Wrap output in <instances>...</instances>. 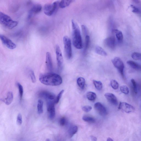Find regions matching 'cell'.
<instances>
[{
  "label": "cell",
  "mask_w": 141,
  "mask_h": 141,
  "mask_svg": "<svg viewBox=\"0 0 141 141\" xmlns=\"http://www.w3.org/2000/svg\"><path fill=\"white\" fill-rule=\"evenodd\" d=\"M90 43V38L88 35L85 36V41L84 48V52L85 53L87 52L88 49L89 48Z\"/></svg>",
  "instance_id": "27"
},
{
  "label": "cell",
  "mask_w": 141,
  "mask_h": 141,
  "mask_svg": "<svg viewBox=\"0 0 141 141\" xmlns=\"http://www.w3.org/2000/svg\"><path fill=\"white\" fill-rule=\"evenodd\" d=\"M39 96L44 99L52 100L56 98V95L54 93L46 91H42L38 94Z\"/></svg>",
  "instance_id": "12"
},
{
  "label": "cell",
  "mask_w": 141,
  "mask_h": 141,
  "mask_svg": "<svg viewBox=\"0 0 141 141\" xmlns=\"http://www.w3.org/2000/svg\"><path fill=\"white\" fill-rule=\"evenodd\" d=\"M131 7L133 9L132 12H133V13H138L139 12V9L137 8L135 6L133 5H131Z\"/></svg>",
  "instance_id": "40"
},
{
  "label": "cell",
  "mask_w": 141,
  "mask_h": 141,
  "mask_svg": "<svg viewBox=\"0 0 141 141\" xmlns=\"http://www.w3.org/2000/svg\"><path fill=\"white\" fill-rule=\"evenodd\" d=\"M91 139L92 141H97V139L96 137L92 136H91Z\"/></svg>",
  "instance_id": "41"
},
{
  "label": "cell",
  "mask_w": 141,
  "mask_h": 141,
  "mask_svg": "<svg viewBox=\"0 0 141 141\" xmlns=\"http://www.w3.org/2000/svg\"><path fill=\"white\" fill-rule=\"evenodd\" d=\"M30 75L32 82L33 83H35L36 81V77L33 71L32 70L30 71Z\"/></svg>",
  "instance_id": "35"
},
{
  "label": "cell",
  "mask_w": 141,
  "mask_h": 141,
  "mask_svg": "<svg viewBox=\"0 0 141 141\" xmlns=\"http://www.w3.org/2000/svg\"><path fill=\"white\" fill-rule=\"evenodd\" d=\"M17 85L19 89L20 99V100H22L23 97L24 93V89L23 86L19 83H17Z\"/></svg>",
  "instance_id": "31"
},
{
  "label": "cell",
  "mask_w": 141,
  "mask_h": 141,
  "mask_svg": "<svg viewBox=\"0 0 141 141\" xmlns=\"http://www.w3.org/2000/svg\"><path fill=\"white\" fill-rule=\"evenodd\" d=\"M13 93L12 92L9 91L7 94V97L3 101L6 105H9L13 101Z\"/></svg>",
  "instance_id": "19"
},
{
  "label": "cell",
  "mask_w": 141,
  "mask_h": 141,
  "mask_svg": "<svg viewBox=\"0 0 141 141\" xmlns=\"http://www.w3.org/2000/svg\"><path fill=\"white\" fill-rule=\"evenodd\" d=\"M64 92V90H62L59 93L58 96H57L56 98H55L54 102L55 104H57L60 101L61 98L62 97V95Z\"/></svg>",
  "instance_id": "32"
},
{
  "label": "cell",
  "mask_w": 141,
  "mask_h": 141,
  "mask_svg": "<svg viewBox=\"0 0 141 141\" xmlns=\"http://www.w3.org/2000/svg\"><path fill=\"white\" fill-rule=\"evenodd\" d=\"M127 64L133 69L137 70H141V66L138 63L132 60H128Z\"/></svg>",
  "instance_id": "18"
},
{
  "label": "cell",
  "mask_w": 141,
  "mask_h": 141,
  "mask_svg": "<svg viewBox=\"0 0 141 141\" xmlns=\"http://www.w3.org/2000/svg\"><path fill=\"white\" fill-rule=\"evenodd\" d=\"M114 32L115 34L118 43L121 44L123 40V36L122 32L117 29L114 30Z\"/></svg>",
  "instance_id": "17"
},
{
  "label": "cell",
  "mask_w": 141,
  "mask_h": 141,
  "mask_svg": "<svg viewBox=\"0 0 141 141\" xmlns=\"http://www.w3.org/2000/svg\"><path fill=\"white\" fill-rule=\"evenodd\" d=\"M132 57L135 60L141 61V53H140L137 52L133 53L132 54Z\"/></svg>",
  "instance_id": "29"
},
{
  "label": "cell",
  "mask_w": 141,
  "mask_h": 141,
  "mask_svg": "<svg viewBox=\"0 0 141 141\" xmlns=\"http://www.w3.org/2000/svg\"><path fill=\"white\" fill-rule=\"evenodd\" d=\"M43 102L42 100H38L37 105L38 111L39 114H41L43 111Z\"/></svg>",
  "instance_id": "25"
},
{
  "label": "cell",
  "mask_w": 141,
  "mask_h": 141,
  "mask_svg": "<svg viewBox=\"0 0 141 141\" xmlns=\"http://www.w3.org/2000/svg\"><path fill=\"white\" fill-rule=\"evenodd\" d=\"M94 108L100 115L105 116L107 115L108 112L107 109L105 106L100 102H97L95 103Z\"/></svg>",
  "instance_id": "14"
},
{
  "label": "cell",
  "mask_w": 141,
  "mask_h": 141,
  "mask_svg": "<svg viewBox=\"0 0 141 141\" xmlns=\"http://www.w3.org/2000/svg\"><path fill=\"white\" fill-rule=\"evenodd\" d=\"M17 123L19 125H20L22 124V118L21 114L19 113L18 114L17 119Z\"/></svg>",
  "instance_id": "38"
},
{
  "label": "cell",
  "mask_w": 141,
  "mask_h": 141,
  "mask_svg": "<svg viewBox=\"0 0 141 141\" xmlns=\"http://www.w3.org/2000/svg\"><path fill=\"white\" fill-rule=\"evenodd\" d=\"M118 109L127 113L133 112L135 111V108L131 105L125 102H120Z\"/></svg>",
  "instance_id": "8"
},
{
  "label": "cell",
  "mask_w": 141,
  "mask_h": 141,
  "mask_svg": "<svg viewBox=\"0 0 141 141\" xmlns=\"http://www.w3.org/2000/svg\"><path fill=\"white\" fill-rule=\"evenodd\" d=\"M77 83L81 89L84 88L85 85V81L84 78L82 77H80L77 79Z\"/></svg>",
  "instance_id": "24"
},
{
  "label": "cell",
  "mask_w": 141,
  "mask_h": 141,
  "mask_svg": "<svg viewBox=\"0 0 141 141\" xmlns=\"http://www.w3.org/2000/svg\"><path fill=\"white\" fill-rule=\"evenodd\" d=\"M66 123V120L65 117L61 118L59 121L60 125L62 126H64L65 125Z\"/></svg>",
  "instance_id": "39"
},
{
  "label": "cell",
  "mask_w": 141,
  "mask_h": 141,
  "mask_svg": "<svg viewBox=\"0 0 141 141\" xmlns=\"http://www.w3.org/2000/svg\"><path fill=\"white\" fill-rule=\"evenodd\" d=\"M93 83L96 88L98 90L100 91L103 88V84L101 82L93 80Z\"/></svg>",
  "instance_id": "28"
},
{
  "label": "cell",
  "mask_w": 141,
  "mask_h": 141,
  "mask_svg": "<svg viewBox=\"0 0 141 141\" xmlns=\"http://www.w3.org/2000/svg\"><path fill=\"white\" fill-rule=\"evenodd\" d=\"M104 44L107 48L114 50L116 48V41L114 36H109L104 41Z\"/></svg>",
  "instance_id": "10"
},
{
  "label": "cell",
  "mask_w": 141,
  "mask_h": 141,
  "mask_svg": "<svg viewBox=\"0 0 141 141\" xmlns=\"http://www.w3.org/2000/svg\"><path fill=\"white\" fill-rule=\"evenodd\" d=\"M131 82L132 90L133 92L136 94L138 92V86L137 83L134 79H132L131 80Z\"/></svg>",
  "instance_id": "22"
},
{
  "label": "cell",
  "mask_w": 141,
  "mask_h": 141,
  "mask_svg": "<svg viewBox=\"0 0 141 141\" xmlns=\"http://www.w3.org/2000/svg\"><path fill=\"white\" fill-rule=\"evenodd\" d=\"M0 38L3 44L8 48L13 50L16 48L17 46L15 43L5 36L0 34Z\"/></svg>",
  "instance_id": "7"
},
{
  "label": "cell",
  "mask_w": 141,
  "mask_h": 141,
  "mask_svg": "<svg viewBox=\"0 0 141 141\" xmlns=\"http://www.w3.org/2000/svg\"><path fill=\"white\" fill-rule=\"evenodd\" d=\"M92 109L91 106L89 105H86L83 106L82 108V109L84 111L88 112L91 111Z\"/></svg>",
  "instance_id": "37"
},
{
  "label": "cell",
  "mask_w": 141,
  "mask_h": 141,
  "mask_svg": "<svg viewBox=\"0 0 141 141\" xmlns=\"http://www.w3.org/2000/svg\"><path fill=\"white\" fill-rule=\"evenodd\" d=\"M63 42L65 55L67 58L70 59L72 55L71 40L68 36H65L63 38Z\"/></svg>",
  "instance_id": "5"
},
{
  "label": "cell",
  "mask_w": 141,
  "mask_h": 141,
  "mask_svg": "<svg viewBox=\"0 0 141 141\" xmlns=\"http://www.w3.org/2000/svg\"><path fill=\"white\" fill-rule=\"evenodd\" d=\"M56 52L58 66L59 69H61L62 68L63 58L60 48L58 45L56 46Z\"/></svg>",
  "instance_id": "11"
},
{
  "label": "cell",
  "mask_w": 141,
  "mask_h": 141,
  "mask_svg": "<svg viewBox=\"0 0 141 141\" xmlns=\"http://www.w3.org/2000/svg\"><path fill=\"white\" fill-rule=\"evenodd\" d=\"M73 0H62L59 3V6L61 8H63L68 7L73 2Z\"/></svg>",
  "instance_id": "21"
},
{
  "label": "cell",
  "mask_w": 141,
  "mask_h": 141,
  "mask_svg": "<svg viewBox=\"0 0 141 141\" xmlns=\"http://www.w3.org/2000/svg\"><path fill=\"white\" fill-rule=\"evenodd\" d=\"M111 87L114 90H117L119 87V84L117 81L115 80H112L111 81Z\"/></svg>",
  "instance_id": "33"
},
{
  "label": "cell",
  "mask_w": 141,
  "mask_h": 141,
  "mask_svg": "<svg viewBox=\"0 0 141 141\" xmlns=\"http://www.w3.org/2000/svg\"><path fill=\"white\" fill-rule=\"evenodd\" d=\"M81 28L84 35L85 36L88 35V31L86 26L84 25H82L81 26Z\"/></svg>",
  "instance_id": "36"
},
{
  "label": "cell",
  "mask_w": 141,
  "mask_h": 141,
  "mask_svg": "<svg viewBox=\"0 0 141 141\" xmlns=\"http://www.w3.org/2000/svg\"><path fill=\"white\" fill-rule=\"evenodd\" d=\"M120 90L121 92L126 95L128 94L129 93L128 88L125 85H122L120 87Z\"/></svg>",
  "instance_id": "34"
},
{
  "label": "cell",
  "mask_w": 141,
  "mask_h": 141,
  "mask_svg": "<svg viewBox=\"0 0 141 141\" xmlns=\"http://www.w3.org/2000/svg\"><path fill=\"white\" fill-rule=\"evenodd\" d=\"M78 131V127L76 126H73L70 128L69 130V134L70 137H72Z\"/></svg>",
  "instance_id": "26"
},
{
  "label": "cell",
  "mask_w": 141,
  "mask_h": 141,
  "mask_svg": "<svg viewBox=\"0 0 141 141\" xmlns=\"http://www.w3.org/2000/svg\"><path fill=\"white\" fill-rule=\"evenodd\" d=\"M39 79L43 84L51 86H58L62 83V78L60 75L51 73L40 74Z\"/></svg>",
  "instance_id": "1"
},
{
  "label": "cell",
  "mask_w": 141,
  "mask_h": 141,
  "mask_svg": "<svg viewBox=\"0 0 141 141\" xmlns=\"http://www.w3.org/2000/svg\"><path fill=\"white\" fill-rule=\"evenodd\" d=\"M114 66L117 69L123 77L124 76V65L121 59L118 57H115L112 60Z\"/></svg>",
  "instance_id": "6"
},
{
  "label": "cell",
  "mask_w": 141,
  "mask_h": 141,
  "mask_svg": "<svg viewBox=\"0 0 141 141\" xmlns=\"http://www.w3.org/2000/svg\"><path fill=\"white\" fill-rule=\"evenodd\" d=\"M83 119L84 121L90 123H94L95 122V120L94 118L88 116H83Z\"/></svg>",
  "instance_id": "30"
},
{
  "label": "cell",
  "mask_w": 141,
  "mask_h": 141,
  "mask_svg": "<svg viewBox=\"0 0 141 141\" xmlns=\"http://www.w3.org/2000/svg\"><path fill=\"white\" fill-rule=\"evenodd\" d=\"M42 9V7L41 5L36 4L34 5L28 13V19H30L34 15L40 13Z\"/></svg>",
  "instance_id": "13"
},
{
  "label": "cell",
  "mask_w": 141,
  "mask_h": 141,
  "mask_svg": "<svg viewBox=\"0 0 141 141\" xmlns=\"http://www.w3.org/2000/svg\"><path fill=\"white\" fill-rule=\"evenodd\" d=\"M95 52L97 54L102 56H106L107 54V52L101 47L97 46L95 47Z\"/></svg>",
  "instance_id": "20"
},
{
  "label": "cell",
  "mask_w": 141,
  "mask_h": 141,
  "mask_svg": "<svg viewBox=\"0 0 141 141\" xmlns=\"http://www.w3.org/2000/svg\"><path fill=\"white\" fill-rule=\"evenodd\" d=\"M0 23L4 26L9 29L16 27L18 22L13 20L10 16L4 13L0 12Z\"/></svg>",
  "instance_id": "3"
},
{
  "label": "cell",
  "mask_w": 141,
  "mask_h": 141,
  "mask_svg": "<svg viewBox=\"0 0 141 141\" xmlns=\"http://www.w3.org/2000/svg\"><path fill=\"white\" fill-rule=\"evenodd\" d=\"M107 141H113L111 138H109L107 139Z\"/></svg>",
  "instance_id": "42"
},
{
  "label": "cell",
  "mask_w": 141,
  "mask_h": 141,
  "mask_svg": "<svg viewBox=\"0 0 141 141\" xmlns=\"http://www.w3.org/2000/svg\"><path fill=\"white\" fill-rule=\"evenodd\" d=\"M60 2L56 1L52 3L46 4L44 6V12L46 15L50 16L56 13L59 7Z\"/></svg>",
  "instance_id": "4"
},
{
  "label": "cell",
  "mask_w": 141,
  "mask_h": 141,
  "mask_svg": "<svg viewBox=\"0 0 141 141\" xmlns=\"http://www.w3.org/2000/svg\"><path fill=\"white\" fill-rule=\"evenodd\" d=\"M105 96L106 99L110 103L114 106L117 105L118 101L117 98L113 94L108 93H105Z\"/></svg>",
  "instance_id": "15"
},
{
  "label": "cell",
  "mask_w": 141,
  "mask_h": 141,
  "mask_svg": "<svg viewBox=\"0 0 141 141\" xmlns=\"http://www.w3.org/2000/svg\"><path fill=\"white\" fill-rule=\"evenodd\" d=\"M87 97L89 100L93 101L95 100L97 98V95L93 92H88L87 94Z\"/></svg>",
  "instance_id": "23"
},
{
  "label": "cell",
  "mask_w": 141,
  "mask_h": 141,
  "mask_svg": "<svg viewBox=\"0 0 141 141\" xmlns=\"http://www.w3.org/2000/svg\"><path fill=\"white\" fill-rule=\"evenodd\" d=\"M46 66L48 70L51 71L53 69V64L50 52L46 53Z\"/></svg>",
  "instance_id": "16"
},
{
  "label": "cell",
  "mask_w": 141,
  "mask_h": 141,
  "mask_svg": "<svg viewBox=\"0 0 141 141\" xmlns=\"http://www.w3.org/2000/svg\"><path fill=\"white\" fill-rule=\"evenodd\" d=\"M72 28L73 43V46L77 49H82L83 41L80 30L77 22L74 20H71Z\"/></svg>",
  "instance_id": "2"
},
{
  "label": "cell",
  "mask_w": 141,
  "mask_h": 141,
  "mask_svg": "<svg viewBox=\"0 0 141 141\" xmlns=\"http://www.w3.org/2000/svg\"><path fill=\"white\" fill-rule=\"evenodd\" d=\"M54 101H49L47 103V110L48 114L49 117L50 119H53L56 115Z\"/></svg>",
  "instance_id": "9"
}]
</instances>
